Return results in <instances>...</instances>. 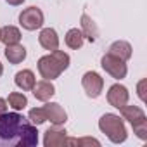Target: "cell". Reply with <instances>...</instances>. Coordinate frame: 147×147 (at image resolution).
Instances as JSON below:
<instances>
[{
    "instance_id": "12",
    "label": "cell",
    "mask_w": 147,
    "mask_h": 147,
    "mask_svg": "<svg viewBox=\"0 0 147 147\" xmlns=\"http://www.w3.org/2000/svg\"><path fill=\"white\" fill-rule=\"evenodd\" d=\"M19 40H21V31L16 26L0 28V42L4 45H14V43H19Z\"/></svg>"
},
{
    "instance_id": "14",
    "label": "cell",
    "mask_w": 147,
    "mask_h": 147,
    "mask_svg": "<svg viewBox=\"0 0 147 147\" xmlns=\"http://www.w3.org/2000/svg\"><path fill=\"white\" fill-rule=\"evenodd\" d=\"M14 82H16V85H18L19 88H23V90H31L33 85L36 83L33 71H30V69H23V71H19L18 75H16V78H14Z\"/></svg>"
},
{
    "instance_id": "22",
    "label": "cell",
    "mask_w": 147,
    "mask_h": 147,
    "mask_svg": "<svg viewBox=\"0 0 147 147\" xmlns=\"http://www.w3.org/2000/svg\"><path fill=\"white\" fill-rule=\"evenodd\" d=\"M76 145H100V142L99 140H95V138H90V137H87V138H76V142H75Z\"/></svg>"
},
{
    "instance_id": "7",
    "label": "cell",
    "mask_w": 147,
    "mask_h": 147,
    "mask_svg": "<svg viewBox=\"0 0 147 147\" xmlns=\"http://www.w3.org/2000/svg\"><path fill=\"white\" fill-rule=\"evenodd\" d=\"M128 97H130L128 88L123 87V85H119V83L113 85V87L109 88V92H107V102H109L113 107H118V109H121V107L128 102Z\"/></svg>"
},
{
    "instance_id": "5",
    "label": "cell",
    "mask_w": 147,
    "mask_h": 147,
    "mask_svg": "<svg viewBox=\"0 0 147 147\" xmlns=\"http://www.w3.org/2000/svg\"><path fill=\"white\" fill-rule=\"evenodd\" d=\"M19 23H21V26H23L24 30H28V31L38 30V28H42V24H43V12H42L38 7L31 5V7L24 9V11L19 14Z\"/></svg>"
},
{
    "instance_id": "24",
    "label": "cell",
    "mask_w": 147,
    "mask_h": 147,
    "mask_svg": "<svg viewBox=\"0 0 147 147\" xmlns=\"http://www.w3.org/2000/svg\"><path fill=\"white\" fill-rule=\"evenodd\" d=\"M4 113H7V100L0 97V114H4Z\"/></svg>"
},
{
    "instance_id": "13",
    "label": "cell",
    "mask_w": 147,
    "mask_h": 147,
    "mask_svg": "<svg viewBox=\"0 0 147 147\" xmlns=\"http://www.w3.org/2000/svg\"><path fill=\"white\" fill-rule=\"evenodd\" d=\"M5 57L11 64H19L26 59V49L19 43H14V45H7L5 49Z\"/></svg>"
},
{
    "instance_id": "20",
    "label": "cell",
    "mask_w": 147,
    "mask_h": 147,
    "mask_svg": "<svg viewBox=\"0 0 147 147\" xmlns=\"http://www.w3.org/2000/svg\"><path fill=\"white\" fill-rule=\"evenodd\" d=\"M33 125H42V123H45L47 121V118H45V111H43V107H33L31 111H30V118H28Z\"/></svg>"
},
{
    "instance_id": "16",
    "label": "cell",
    "mask_w": 147,
    "mask_h": 147,
    "mask_svg": "<svg viewBox=\"0 0 147 147\" xmlns=\"http://www.w3.org/2000/svg\"><path fill=\"white\" fill-rule=\"evenodd\" d=\"M83 42H85V36H83L82 30H78V28H71L66 33V45L69 49H75V50L76 49H82Z\"/></svg>"
},
{
    "instance_id": "9",
    "label": "cell",
    "mask_w": 147,
    "mask_h": 147,
    "mask_svg": "<svg viewBox=\"0 0 147 147\" xmlns=\"http://www.w3.org/2000/svg\"><path fill=\"white\" fill-rule=\"evenodd\" d=\"M66 133H67V131L62 130V128H59V125L50 126V128L45 131L43 145H45V147H59V145H64Z\"/></svg>"
},
{
    "instance_id": "15",
    "label": "cell",
    "mask_w": 147,
    "mask_h": 147,
    "mask_svg": "<svg viewBox=\"0 0 147 147\" xmlns=\"http://www.w3.org/2000/svg\"><path fill=\"white\" fill-rule=\"evenodd\" d=\"M109 54H113V55H116V57H119L121 61L126 62L131 57V47H130L128 42H114L109 47Z\"/></svg>"
},
{
    "instance_id": "23",
    "label": "cell",
    "mask_w": 147,
    "mask_h": 147,
    "mask_svg": "<svg viewBox=\"0 0 147 147\" xmlns=\"http://www.w3.org/2000/svg\"><path fill=\"white\" fill-rule=\"evenodd\" d=\"M144 87H145V80H142V82L138 83V95H140V99H142V100H145V95H144Z\"/></svg>"
},
{
    "instance_id": "21",
    "label": "cell",
    "mask_w": 147,
    "mask_h": 147,
    "mask_svg": "<svg viewBox=\"0 0 147 147\" xmlns=\"http://www.w3.org/2000/svg\"><path fill=\"white\" fill-rule=\"evenodd\" d=\"M131 126H133V131L137 133V137H138V138H142V140H145V138H147V119H145V118H142V119L135 121Z\"/></svg>"
},
{
    "instance_id": "19",
    "label": "cell",
    "mask_w": 147,
    "mask_h": 147,
    "mask_svg": "<svg viewBox=\"0 0 147 147\" xmlns=\"http://www.w3.org/2000/svg\"><path fill=\"white\" fill-rule=\"evenodd\" d=\"M7 104H9L12 109H16V111H21V109H24V107L28 106V99H26V95H24V94L12 92V94H9Z\"/></svg>"
},
{
    "instance_id": "17",
    "label": "cell",
    "mask_w": 147,
    "mask_h": 147,
    "mask_svg": "<svg viewBox=\"0 0 147 147\" xmlns=\"http://www.w3.org/2000/svg\"><path fill=\"white\" fill-rule=\"evenodd\" d=\"M82 33H83V36H87L90 42H95L97 36H99V30H97L95 23H94L87 14L82 16Z\"/></svg>"
},
{
    "instance_id": "2",
    "label": "cell",
    "mask_w": 147,
    "mask_h": 147,
    "mask_svg": "<svg viewBox=\"0 0 147 147\" xmlns=\"http://www.w3.org/2000/svg\"><path fill=\"white\" fill-rule=\"evenodd\" d=\"M69 67V55L62 50H54L49 55L38 59V71L45 80H55L61 76V73Z\"/></svg>"
},
{
    "instance_id": "3",
    "label": "cell",
    "mask_w": 147,
    "mask_h": 147,
    "mask_svg": "<svg viewBox=\"0 0 147 147\" xmlns=\"http://www.w3.org/2000/svg\"><path fill=\"white\" fill-rule=\"evenodd\" d=\"M99 128L102 133L107 135V138L113 142V144H121L126 140V128H125V123L119 116L116 114H111V113H106L100 119H99Z\"/></svg>"
},
{
    "instance_id": "1",
    "label": "cell",
    "mask_w": 147,
    "mask_h": 147,
    "mask_svg": "<svg viewBox=\"0 0 147 147\" xmlns=\"http://www.w3.org/2000/svg\"><path fill=\"white\" fill-rule=\"evenodd\" d=\"M38 144L36 126L19 113L0 114V147H33Z\"/></svg>"
},
{
    "instance_id": "8",
    "label": "cell",
    "mask_w": 147,
    "mask_h": 147,
    "mask_svg": "<svg viewBox=\"0 0 147 147\" xmlns=\"http://www.w3.org/2000/svg\"><path fill=\"white\" fill-rule=\"evenodd\" d=\"M43 111H45V118H47L52 125H64L66 119H67L66 111H64L59 104H55V102L45 104V106H43Z\"/></svg>"
},
{
    "instance_id": "18",
    "label": "cell",
    "mask_w": 147,
    "mask_h": 147,
    "mask_svg": "<svg viewBox=\"0 0 147 147\" xmlns=\"http://www.w3.org/2000/svg\"><path fill=\"white\" fill-rule=\"evenodd\" d=\"M121 116L125 118V119H128L131 125L135 123V121H138V119H142V118H145V114H144V111L138 107V106H123L121 109Z\"/></svg>"
},
{
    "instance_id": "26",
    "label": "cell",
    "mask_w": 147,
    "mask_h": 147,
    "mask_svg": "<svg viewBox=\"0 0 147 147\" xmlns=\"http://www.w3.org/2000/svg\"><path fill=\"white\" fill-rule=\"evenodd\" d=\"M2 73H4V66H2V62H0V76H2Z\"/></svg>"
},
{
    "instance_id": "6",
    "label": "cell",
    "mask_w": 147,
    "mask_h": 147,
    "mask_svg": "<svg viewBox=\"0 0 147 147\" xmlns=\"http://www.w3.org/2000/svg\"><path fill=\"white\" fill-rule=\"evenodd\" d=\"M82 85H83V90L87 92L88 97L97 99V97L100 95V92H102L104 80L100 78L99 73H95V71H88V73H85L83 78H82Z\"/></svg>"
},
{
    "instance_id": "11",
    "label": "cell",
    "mask_w": 147,
    "mask_h": 147,
    "mask_svg": "<svg viewBox=\"0 0 147 147\" xmlns=\"http://www.w3.org/2000/svg\"><path fill=\"white\" fill-rule=\"evenodd\" d=\"M38 42H40V45H42L45 50L54 52V50L59 49V36H57L55 30H52V28L42 30V31H40V36H38Z\"/></svg>"
},
{
    "instance_id": "4",
    "label": "cell",
    "mask_w": 147,
    "mask_h": 147,
    "mask_svg": "<svg viewBox=\"0 0 147 147\" xmlns=\"http://www.w3.org/2000/svg\"><path fill=\"white\" fill-rule=\"evenodd\" d=\"M100 64H102L104 71L109 73V75H111L113 78H116V80H123V78L126 76V73H128V67H126L125 61H121L119 57H116V55H113V54H109V52L102 57Z\"/></svg>"
},
{
    "instance_id": "25",
    "label": "cell",
    "mask_w": 147,
    "mask_h": 147,
    "mask_svg": "<svg viewBox=\"0 0 147 147\" xmlns=\"http://www.w3.org/2000/svg\"><path fill=\"white\" fill-rule=\"evenodd\" d=\"M5 2H7L9 5H21L24 0H5Z\"/></svg>"
},
{
    "instance_id": "10",
    "label": "cell",
    "mask_w": 147,
    "mask_h": 147,
    "mask_svg": "<svg viewBox=\"0 0 147 147\" xmlns=\"http://www.w3.org/2000/svg\"><path fill=\"white\" fill-rule=\"evenodd\" d=\"M33 95L36 100H42V102H47L54 94H55V87L50 83V80H42V82H36L33 85Z\"/></svg>"
}]
</instances>
